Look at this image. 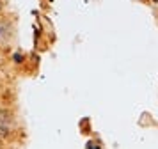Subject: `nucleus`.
<instances>
[]
</instances>
